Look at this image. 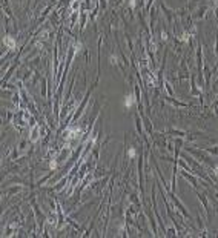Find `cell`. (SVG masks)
<instances>
[{
  "label": "cell",
  "instance_id": "6da1fadb",
  "mask_svg": "<svg viewBox=\"0 0 218 238\" xmlns=\"http://www.w3.org/2000/svg\"><path fill=\"white\" fill-rule=\"evenodd\" d=\"M132 103H134V98H132V95H127V97H126V100L123 101V105H124V106H127V108H129L130 105H132Z\"/></svg>",
  "mask_w": 218,
  "mask_h": 238
},
{
  "label": "cell",
  "instance_id": "7a4b0ae2",
  "mask_svg": "<svg viewBox=\"0 0 218 238\" xmlns=\"http://www.w3.org/2000/svg\"><path fill=\"white\" fill-rule=\"evenodd\" d=\"M129 157H135V149H130L129 151Z\"/></svg>",
  "mask_w": 218,
  "mask_h": 238
}]
</instances>
